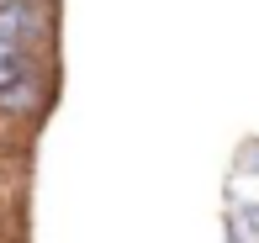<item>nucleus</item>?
Wrapping results in <instances>:
<instances>
[{
    "label": "nucleus",
    "mask_w": 259,
    "mask_h": 243,
    "mask_svg": "<svg viewBox=\"0 0 259 243\" xmlns=\"http://www.w3.org/2000/svg\"><path fill=\"white\" fill-rule=\"evenodd\" d=\"M42 21H48V6H42V0H6V6H0V37L32 48V37L42 32Z\"/></svg>",
    "instance_id": "f257e3e1"
},
{
    "label": "nucleus",
    "mask_w": 259,
    "mask_h": 243,
    "mask_svg": "<svg viewBox=\"0 0 259 243\" xmlns=\"http://www.w3.org/2000/svg\"><path fill=\"white\" fill-rule=\"evenodd\" d=\"M42 95H48V90H42V79L27 69V74H16L6 90H0V117H32V111L42 106Z\"/></svg>",
    "instance_id": "f03ea898"
},
{
    "label": "nucleus",
    "mask_w": 259,
    "mask_h": 243,
    "mask_svg": "<svg viewBox=\"0 0 259 243\" xmlns=\"http://www.w3.org/2000/svg\"><path fill=\"white\" fill-rule=\"evenodd\" d=\"M21 59H27V48L11 42V37H0V64H21Z\"/></svg>",
    "instance_id": "7ed1b4c3"
},
{
    "label": "nucleus",
    "mask_w": 259,
    "mask_h": 243,
    "mask_svg": "<svg viewBox=\"0 0 259 243\" xmlns=\"http://www.w3.org/2000/svg\"><path fill=\"white\" fill-rule=\"evenodd\" d=\"M0 6H6V0H0Z\"/></svg>",
    "instance_id": "20e7f679"
}]
</instances>
